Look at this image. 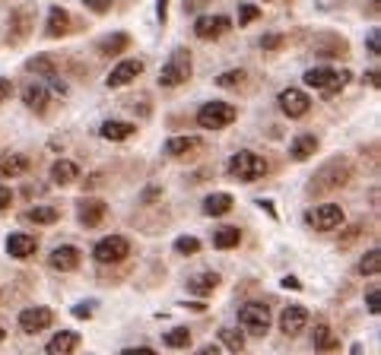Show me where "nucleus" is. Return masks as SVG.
Returning <instances> with one entry per match:
<instances>
[{
  "mask_svg": "<svg viewBox=\"0 0 381 355\" xmlns=\"http://www.w3.org/2000/svg\"><path fill=\"white\" fill-rule=\"evenodd\" d=\"M350 175H353V168H350V159L337 156L331 159V162H324L318 171H315V178L308 181V191L312 194H331V191H340V187L350 181Z\"/></svg>",
  "mask_w": 381,
  "mask_h": 355,
  "instance_id": "nucleus-1",
  "label": "nucleus"
},
{
  "mask_svg": "<svg viewBox=\"0 0 381 355\" xmlns=\"http://www.w3.org/2000/svg\"><path fill=\"white\" fill-rule=\"evenodd\" d=\"M238 324L251 336H267V330H271V307L264 301H245L238 307Z\"/></svg>",
  "mask_w": 381,
  "mask_h": 355,
  "instance_id": "nucleus-2",
  "label": "nucleus"
},
{
  "mask_svg": "<svg viewBox=\"0 0 381 355\" xmlns=\"http://www.w3.org/2000/svg\"><path fill=\"white\" fill-rule=\"evenodd\" d=\"M229 175L238 178V181H257V178L267 175V162L261 156H254V152L242 150L229 159Z\"/></svg>",
  "mask_w": 381,
  "mask_h": 355,
  "instance_id": "nucleus-3",
  "label": "nucleus"
},
{
  "mask_svg": "<svg viewBox=\"0 0 381 355\" xmlns=\"http://www.w3.org/2000/svg\"><path fill=\"white\" fill-rule=\"evenodd\" d=\"M350 82V70H331V67H315V70H305V86H315V89H324L327 96L340 92V89Z\"/></svg>",
  "mask_w": 381,
  "mask_h": 355,
  "instance_id": "nucleus-4",
  "label": "nucleus"
},
{
  "mask_svg": "<svg viewBox=\"0 0 381 355\" xmlns=\"http://www.w3.org/2000/svg\"><path fill=\"white\" fill-rule=\"evenodd\" d=\"M32 29H35V7H32V3H26V7H16L13 13H10L7 45H10V48L22 45V41L32 35Z\"/></svg>",
  "mask_w": 381,
  "mask_h": 355,
  "instance_id": "nucleus-5",
  "label": "nucleus"
},
{
  "mask_svg": "<svg viewBox=\"0 0 381 355\" xmlns=\"http://www.w3.org/2000/svg\"><path fill=\"white\" fill-rule=\"evenodd\" d=\"M187 76H191V55H187L185 48H178L172 57H168L166 67H162L159 86L162 89H175V86H181V82H187Z\"/></svg>",
  "mask_w": 381,
  "mask_h": 355,
  "instance_id": "nucleus-6",
  "label": "nucleus"
},
{
  "mask_svg": "<svg viewBox=\"0 0 381 355\" xmlns=\"http://www.w3.org/2000/svg\"><path fill=\"white\" fill-rule=\"evenodd\" d=\"M236 121V108L229 102H207L201 111H197V124L207 130H222Z\"/></svg>",
  "mask_w": 381,
  "mask_h": 355,
  "instance_id": "nucleus-7",
  "label": "nucleus"
},
{
  "mask_svg": "<svg viewBox=\"0 0 381 355\" xmlns=\"http://www.w3.org/2000/svg\"><path fill=\"white\" fill-rule=\"evenodd\" d=\"M127 254H131V241H127L124 235H108V238H102L92 247V257H96L99 263H118Z\"/></svg>",
  "mask_w": 381,
  "mask_h": 355,
  "instance_id": "nucleus-8",
  "label": "nucleus"
},
{
  "mask_svg": "<svg viewBox=\"0 0 381 355\" xmlns=\"http://www.w3.org/2000/svg\"><path fill=\"white\" fill-rule=\"evenodd\" d=\"M305 219H308V226L318 229V232H331V229L343 226V210H340L337 203H324V206H315Z\"/></svg>",
  "mask_w": 381,
  "mask_h": 355,
  "instance_id": "nucleus-9",
  "label": "nucleus"
},
{
  "mask_svg": "<svg viewBox=\"0 0 381 355\" xmlns=\"http://www.w3.org/2000/svg\"><path fill=\"white\" fill-rule=\"evenodd\" d=\"M140 73H143V61H137V57H131V61H121L118 67L105 76V86H108V89L127 86V82H134Z\"/></svg>",
  "mask_w": 381,
  "mask_h": 355,
  "instance_id": "nucleus-10",
  "label": "nucleus"
},
{
  "mask_svg": "<svg viewBox=\"0 0 381 355\" xmlns=\"http://www.w3.org/2000/svg\"><path fill=\"white\" fill-rule=\"evenodd\" d=\"M55 314H51V307H26L20 314V327L22 333H42V330L51 327Z\"/></svg>",
  "mask_w": 381,
  "mask_h": 355,
  "instance_id": "nucleus-11",
  "label": "nucleus"
},
{
  "mask_svg": "<svg viewBox=\"0 0 381 355\" xmlns=\"http://www.w3.org/2000/svg\"><path fill=\"white\" fill-rule=\"evenodd\" d=\"M280 108H283V115H289V117H302V115H308V108H312V99L305 96L302 89H283V92H280Z\"/></svg>",
  "mask_w": 381,
  "mask_h": 355,
  "instance_id": "nucleus-12",
  "label": "nucleus"
},
{
  "mask_svg": "<svg viewBox=\"0 0 381 355\" xmlns=\"http://www.w3.org/2000/svg\"><path fill=\"white\" fill-rule=\"evenodd\" d=\"M305 324H308V311H305L302 305L283 307V314H280V330H283L286 336H299L305 330Z\"/></svg>",
  "mask_w": 381,
  "mask_h": 355,
  "instance_id": "nucleus-13",
  "label": "nucleus"
},
{
  "mask_svg": "<svg viewBox=\"0 0 381 355\" xmlns=\"http://www.w3.org/2000/svg\"><path fill=\"white\" fill-rule=\"evenodd\" d=\"M229 26H232L229 16H201L194 22V32H197V38H220V35L229 32Z\"/></svg>",
  "mask_w": 381,
  "mask_h": 355,
  "instance_id": "nucleus-14",
  "label": "nucleus"
},
{
  "mask_svg": "<svg viewBox=\"0 0 381 355\" xmlns=\"http://www.w3.org/2000/svg\"><path fill=\"white\" fill-rule=\"evenodd\" d=\"M105 216H108V206H105L102 200H83V203H80V226L83 229L102 226Z\"/></svg>",
  "mask_w": 381,
  "mask_h": 355,
  "instance_id": "nucleus-15",
  "label": "nucleus"
},
{
  "mask_svg": "<svg viewBox=\"0 0 381 355\" xmlns=\"http://www.w3.org/2000/svg\"><path fill=\"white\" fill-rule=\"evenodd\" d=\"M48 263L55 266V270H61V273H70V270H76V266H80V251H76V247H70V245H61V247H55V251H51Z\"/></svg>",
  "mask_w": 381,
  "mask_h": 355,
  "instance_id": "nucleus-16",
  "label": "nucleus"
},
{
  "mask_svg": "<svg viewBox=\"0 0 381 355\" xmlns=\"http://www.w3.org/2000/svg\"><path fill=\"white\" fill-rule=\"evenodd\" d=\"M29 168H32V162H29V156H22V152L0 156V178H20V175H26Z\"/></svg>",
  "mask_w": 381,
  "mask_h": 355,
  "instance_id": "nucleus-17",
  "label": "nucleus"
},
{
  "mask_svg": "<svg viewBox=\"0 0 381 355\" xmlns=\"http://www.w3.org/2000/svg\"><path fill=\"white\" fill-rule=\"evenodd\" d=\"M35 247H38V241L32 238V235H22V232H16V235H10L7 238V254L10 257H32L35 254Z\"/></svg>",
  "mask_w": 381,
  "mask_h": 355,
  "instance_id": "nucleus-18",
  "label": "nucleus"
},
{
  "mask_svg": "<svg viewBox=\"0 0 381 355\" xmlns=\"http://www.w3.org/2000/svg\"><path fill=\"white\" fill-rule=\"evenodd\" d=\"M76 178H80V165L70 162V159H61V162L51 165V181H55V184L67 187V184H73Z\"/></svg>",
  "mask_w": 381,
  "mask_h": 355,
  "instance_id": "nucleus-19",
  "label": "nucleus"
},
{
  "mask_svg": "<svg viewBox=\"0 0 381 355\" xmlns=\"http://www.w3.org/2000/svg\"><path fill=\"white\" fill-rule=\"evenodd\" d=\"M76 346H80V333H73V330H61V333L48 342L45 352H48V355H70Z\"/></svg>",
  "mask_w": 381,
  "mask_h": 355,
  "instance_id": "nucleus-20",
  "label": "nucleus"
},
{
  "mask_svg": "<svg viewBox=\"0 0 381 355\" xmlns=\"http://www.w3.org/2000/svg\"><path fill=\"white\" fill-rule=\"evenodd\" d=\"M216 286H220V273H213V270H203V273L187 280V292H194V295H210Z\"/></svg>",
  "mask_w": 381,
  "mask_h": 355,
  "instance_id": "nucleus-21",
  "label": "nucleus"
},
{
  "mask_svg": "<svg viewBox=\"0 0 381 355\" xmlns=\"http://www.w3.org/2000/svg\"><path fill=\"white\" fill-rule=\"evenodd\" d=\"M315 150H318V140H315V133H302V137L292 140L289 156L296 159V162H305V159L315 156Z\"/></svg>",
  "mask_w": 381,
  "mask_h": 355,
  "instance_id": "nucleus-22",
  "label": "nucleus"
},
{
  "mask_svg": "<svg viewBox=\"0 0 381 355\" xmlns=\"http://www.w3.org/2000/svg\"><path fill=\"white\" fill-rule=\"evenodd\" d=\"M45 32L51 35V38H57V35H67L70 32V13L64 7H51L48 13V29Z\"/></svg>",
  "mask_w": 381,
  "mask_h": 355,
  "instance_id": "nucleus-23",
  "label": "nucleus"
},
{
  "mask_svg": "<svg viewBox=\"0 0 381 355\" xmlns=\"http://www.w3.org/2000/svg\"><path fill=\"white\" fill-rule=\"evenodd\" d=\"M312 346L318 349V352H331V349H337V336L331 333V327H327L324 321L315 324V330H312Z\"/></svg>",
  "mask_w": 381,
  "mask_h": 355,
  "instance_id": "nucleus-24",
  "label": "nucleus"
},
{
  "mask_svg": "<svg viewBox=\"0 0 381 355\" xmlns=\"http://www.w3.org/2000/svg\"><path fill=\"white\" fill-rule=\"evenodd\" d=\"M131 45V35L127 32H115V35H105L99 41V55H121V51Z\"/></svg>",
  "mask_w": 381,
  "mask_h": 355,
  "instance_id": "nucleus-25",
  "label": "nucleus"
},
{
  "mask_svg": "<svg viewBox=\"0 0 381 355\" xmlns=\"http://www.w3.org/2000/svg\"><path fill=\"white\" fill-rule=\"evenodd\" d=\"M238 241H242V232L232 226H222L213 232V247H220V251H232V247H238Z\"/></svg>",
  "mask_w": 381,
  "mask_h": 355,
  "instance_id": "nucleus-26",
  "label": "nucleus"
},
{
  "mask_svg": "<svg viewBox=\"0 0 381 355\" xmlns=\"http://www.w3.org/2000/svg\"><path fill=\"white\" fill-rule=\"evenodd\" d=\"M22 219H26V222H35V226H55L57 219H61V212H57L55 206H32Z\"/></svg>",
  "mask_w": 381,
  "mask_h": 355,
  "instance_id": "nucleus-27",
  "label": "nucleus"
},
{
  "mask_svg": "<svg viewBox=\"0 0 381 355\" xmlns=\"http://www.w3.org/2000/svg\"><path fill=\"white\" fill-rule=\"evenodd\" d=\"M26 70L29 73H38V76H57V64H55V57L51 55H35L32 61H26Z\"/></svg>",
  "mask_w": 381,
  "mask_h": 355,
  "instance_id": "nucleus-28",
  "label": "nucleus"
},
{
  "mask_svg": "<svg viewBox=\"0 0 381 355\" xmlns=\"http://www.w3.org/2000/svg\"><path fill=\"white\" fill-rule=\"evenodd\" d=\"M22 102H26L32 111H45V108H48V89L38 86V82H35V86H26Z\"/></svg>",
  "mask_w": 381,
  "mask_h": 355,
  "instance_id": "nucleus-29",
  "label": "nucleus"
},
{
  "mask_svg": "<svg viewBox=\"0 0 381 355\" xmlns=\"http://www.w3.org/2000/svg\"><path fill=\"white\" fill-rule=\"evenodd\" d=\"M105 140H111V143H118V140H127L134 133V124H124V121H105L102 130H99Z\"/></svg>",
  "mask_w": 381,
  "mask_h": 355,
  "instance_id": "nucleus-30",
  "label": "nucleus"
},
{
  "mask_svg": "<svg viewBox=\"0 0 381 355\" xmlns=\"http://www.w3.org/2000/svg\"><path fill=\"white\" fill-rule=\"evenodd\" d=\"M197 146H203L197 137H172L166 143V152L168 156H187V152H194Z\"/></svg>",
  "mask_w": 381,
  "mask_h": 355,
  "instance_id": "nucleus-31",
  "label": "nucleus"
},
{
  "mask_svg": "<svg viewBox=\"0 0 381 355\" xmlns=\"http://www.w3.org/2000/svg\"><path fill=\"white\" fill-rule=\"evenodd\" d=\"M229 210H232V197L229 194H213V197L203 200V212L207 216H226Z\"/></svg>",
  "mask_w": 381,
  "mask_h": 355,
  "instance_id": "nucleus-32",
  "label": "nucleus"
},
{
  "mask_svg": "<svg viewBox=\"0 0 381 355\" xmlns=\"http://www.w3.org/2000/svg\"><path fill=\"white\" fill-rule=\"evenodd\" d=\"M220 342L229 349V352L238 355L245 349V333H242V330H236V327H222L220 330Z\"/></svg>",
  "mask_w": 381,
  "mask_h": 355,
  "instance_id": "nucleus-33",
  "label": "nucleus"
},
{
  "mask_svg": "<svg viewBox=\"0 0 381 355\" xmlns=\"http://www.w3.org/2000/svg\"><path fill=\"white\" fill-rule=\"evenodd\" d=\"M362 276H378L381 273V251L378 247H372V251L366 254V257L359 260V266H356Z\"/></svg>",
  "mask_w": 381,
  "mask_h": 355,
  "instance_id": "nucleus-34",
  "label": "nucleus"
},
{
  "mask_svg": "<svg viewBox=\"0 0 381 355\" xmlns=\"http://www.w3.org/2000/svg\"><path fill=\"white\" fill-rule=\"evenodd\" d=\"M162 340H166L168 349H187V346H191V330H187V327H175V330H168Z\"/></svg>",
  "mask_w": 381,
  "mask_h": 355,
  "instance_id": "nucleus-35",
  "label": "nucleus"
},
{
  "mask_svg": "<svg viewBox=\"0 0 381 355\" xmlns=\"http://www.w3.org/2000/svg\"><path fill=\"white\" fill-rule=\"evenodd\" d=\"M175 251H178V254H197V251H201V241L191 238V235H185V238L175 241Z\"/></svg>",
  "mask_w": 381,
  "mask_h": 355,
  "instance_id": "nucleus-36",
  "label": "nucleus"
},
{
  "mask_svg": "<svg viewBox=\"0 0 381 355\" xmlns=\"http://www.w3.org/2000/svg\"><path fill=\"white\" fill-rule=\"evenodd\" d=\"M245 80V70H229V73L216 76V86H236V82Z\"/></svg>",
  "mask_w": 381,
  "mask_h": 355,
  "instance_id": "nucleus-37",
  "label": "nucleus"
},
{
  "mask_svg": "<svg viewBox=\"0 0 381 355\" xmlns=\"http://www.w3.org/2000/svg\"><path fill=\"white\" fill-rule=\"evenodd\" d=\"M257 7H251V3H242V7H238V22H242V26H248V22H254L257 20Z\"/></svg>",
  "mask_w": 381,
  "mask_h": 355,
  "instance_id": "nucleus-38",
  "label": "nucleus"
},
{
  "mask_svg": "<svg viewBox=\"0 0 381 355\" xmlns=\"http://www.w3.org/2000/svg\"><path fill=\"white\" fill-rule=\"evenodd\" d=\"M280 45H283V35H264V38H261V48L264 51H277Z\"/></svg>",
  "mask_w": 381,
  "mask_h": 355,
  "instance_id": "nucleus-39",
  "label": "nucleus"
},
{
  "mask_svg": "<svg viewBox=\"0 0 381 355\" xmlns=\"http://www.w3.org/2000/svg\"><path fill=\"white\" fill-rule=\"evenodd\" d=\"M83 3L92 10V13H105V10L111 7V0H83Z\"/></svg>",
  "mask_w": 381,
  "mask_h": 355,
  "instance_id": "nucleus-40",
  "label": "nucleus"
},
{
  "mask_svg": "<svg viewBox=\"0 0 381 355\" xmlns=\"http://www.w3.org/2000/svg\"><path fill=\"white\" fill-rule=\"evenodd\" d=\"M378 298H381V295H378V289H372V292H368V295H366L368 314H378Z\"/></svg>",
  "mask_w": 381,
  "mask_h": 355,
  "instance_id": "nucleus-41",
  "label": "nucleus"
},
{
  "mask_svg": "<svg viewBox=\"0 0 381 355\" xmlns=\"http://www.w3.org/2000/svg\"><path fill=\"white\" fill-rule=\"evenodd\" d=\"M10 96H13V82L0 76V102H3V99H10Z\"/></svg>",
  "mask_w": 381,
  "mask_h": 355,
  "instance_id": "nucleus-42",
  "label": "nucleus"
},
{
  "mask_svg": "<svg viewBox=\"0 0 381 355\" xmlns=\"http://www.w3.org/2000/svg\"><path fill=\"white\" fill-rule=\"evenodd\" d=\"M73 317H80V321L92 317V305H76V307H73Z\"/></svg>",
  "mask_w": 381,
  "mask_h": 355,
  "instance_id": "nucleus-43",
  "label": "nucleus"
},
{
  "mask_svg": "<svg viewBox=\"0 0 381 355\" xmlns=\"http://www.w3.org/2000/svg\"><path fill=\"white\" fill-rule=\"evenodd\" d=\"M368 51H372V55H378V51H381V45H378V29H372V35H368Z\"/></svg>",
  "mask_w": 381,
  "mask_h": 355,
  "instance_id": "nucleus-44",
  "label": "nucleus"
},
{
  "mask_svg": "<svg viewBox=\"0 0 381 355\" xmlns=\"http://www.w3.org/2000/svg\"><path fill=\"white\" fill-rule=\"evenodd\" d=\"M10 200H13V194H10V187H0V210H7Z\"/></svg>",
  "mask_w": 381,
  "mask_h": 355,
  "instance_id": "nucleus-45",
  "label": "nucleus"
},
{
  "mask_svg": "<svg viewBox=\"0 0 381 355\" xmlns=\"http://www.w3.org/2000/svg\"><path fill=\"white\" fill-rule=\"evenodd\" d=\"M156 13H159V20H162V22L168 20V0H159V3H156Z\"/></svg>",
  "mask_w": 381,
  "mask_h": 355,
  "instance_id": "nucleus-46",
  "label": "nucleus"
},
{
  "mask_svg": "<svg viewBox=\"0 0 381 355\" xmlns=\"http://www.w3.org/2000/svg\"><path fill=\"white\" fill-rule=\"evenodd\" d=\"M121 355H156V352H152V349H143V346H140V349H124Z\"/></svg>",
  "mask_w": 381,
  "mask_h": 355,
  "instance_id": "nucleus-47",
  "label": "nucleus"
},
{
  "mask_svg": "<svg viewBox=\"0 0 381 355\" xmlns=\"http://www.w3.org/2000/svg\"><path fill=\"white\" fill-rule=\"evenodd\" d=\"M197 355H220V346H213V342H210V346H203Z\"/></svg>",
  "mask_w": 381,
  "mask_h": 355,
  "instance_id": "nucleus-48",
  "label": "nucleus"
},
{
  "mask_svg": "<svg viewBox=\"0 0 381 355\" xmlns=\"http://www.w3.org/2000/svg\"><path fill=\"white\" fill-rule=\"evenodd\" d=\"M366 82H368V86H378V70H372V73L366 76Z\"/></svg>",
  "mask_w": 381,
  "mask_h": 355,
  "instance_id": "nucleus-49",
  "label": "nucleus"
},
{
  "mask_svg": "<svg viewBox=\"0 0 381 355\" xmlns=\"http://www.w3.org/2000/svg\"><path fill=\"white\" fill-rule=\"evenodd\" d=\"M283 286H286V289H299V280H292V276H286V280H283Z\"/></svg>",
  "mask_w": 381,
  "mask_h": 355,
  "instance_id": "nucleus-50",
  "label": "nucleus"
},
{
  "mask_svg": "<svg viewBox=\"0 0 381 355\" xmlns=\"http://www.w3.org/2000/svg\"><path fill=\"white\" fill-rule=\"evenodd\" d=\"M3 340H7V333H3V330H0V342H3Z\"/></svg>",
  "mask_w": 381,
  "mask_h": 355,
  "instance_id": "nucleus-51",
  "label": "nucleus"
}]
</instances>
